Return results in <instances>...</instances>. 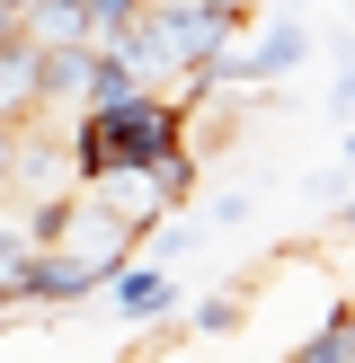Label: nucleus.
Instances as JSON below:
<instances>
[{
    "instance_id": "f257e3e1",
    "label": "nucleus",
    "mask_w": 355,
    "mask_h": 363,
    "mask_svg": "<svg viewBox=\"0 0 355 363\" xmlns=\"http://www.w3.org/2000/svg\"><path fill=\"white\" fill-rule=\"evenodd\" d=\"M178 151H187V98H160V89L71 116V186H106L124 169H169Z\"/></svg>"
},
{
    "instance_id": "7ed1b4c3",
    "label": "nucleus",
    "mask_w": 355,
    "mask_h": 363,
    "mask_svg": "<svg viewBox=\"0 0 355 363\" xmlns=\"http://www.w3.org/2000/svg\"><path fill=\"white\" fill-rule=\"evenodd\" d=\"M187 311V293H178V275L160 257H133L116 284H106V319H124V328H151V319Z\"/></svg>"
},
{
    "instance_id": "423d86ee",
    "label": "nucleus",
    "mask_w": 355,
    "mask_h": 363,
    "mask_svg": "<svg viewBox=\"0 0 355 363\" xmlns=\"http://www.w3.org/2000/svg\"><path fill=\"white\" fill-rule=\"evenodd\" d=\"M284 363H355V301H337V311H320V328L302 337Z\"/></svg>"
},
{
    "instance_id": "9d476101",
    "label": "nucleus",
    "mask_w": 355,
    "mask_h": 363,
    "mask_svg": "<svg viewBox=\"0 0 355 363\" xmlns=\"http://www.w3.org/2000/svg\"><path fill=\"white\" fill-rule=\"evenodd\" d=\"M240 222H248V186H222L204 204V230H240Z\"/></svg>"
},
{
    "instance_id": "dca6fc26",
    "label": "nucleus",
    "mask_w": 355,
    "mask_h": 363,
    "mask_svg": "<svg viewBox=\"0 0 355 363\" xmlns=\"http://www.w3.org/2000/svg\"><path fill=\"white\" fill-rule=\"evenodd\" d=\"M9 9H18V18H27V9H36V0H9Z\"/></svg>"
},
{
    "instance_id": "39448f33",
    "label": "nucleus",
    "mask_w": 355,
    "mask_h": 363,
    "mask_svg": "<svg viewBox=\"0 0 355 363\" xmlns=\"http://www.w3.org/2000/svg\"><path fill=\"white\" fill-rule=\"evenodd\" d=\"M98 89V45H53L45 53V116H80Z\"/></svg>"
},
{
    "instance_id": "2eb2a0df",
    "label": "nucleus",
    "mask_w": 355,
    "mask_h": 363,
    "mask_svg": "<svg viewBox=\"0 0 355 363\" xmlns=\"http://www.w3.org/2000/svg\"><path fill=\"white\" fill-rule=\"evenodd\" d=\"M337 222H346V230H355V195H346V204H337Z\"/></svg>"
},
{
    "instance_id": "6e6552de",
    "label": "nucleus",
    "mask_w": 355,
    "mask_h": 363,
    "mask_svg": "<svg viewBox=\"0 0 355 363\" xmlns=\"http://www.w3.org/2000/svg\"><path fill=\"white\" fill-rule=\"evenodd\" d=\"M142 18H151V0H89V35L98 45H124Z\"/></svg>"
},
{
    "instance_id": "ddd939ff",
    "label": "nucleus",
    "mask_w": 355,
    "mask_h": 363,
    "mask_svg": "<svg viewBox=\"0 0 355 363\" xmlns=\"http://www.w3.org/2000/svg\"><path fill=\"white\" fill-rule=\"evenodd\" d=\"M9 160H18V124H0V177H9Z\"/></svg>"
},
{
    "instance_id": "9b49d317",
    "label": "nucleus",
    "mask_w": 355,
    "mask_h": 363,
    "mask_svg": "<svg viewBox=\"0 0 355 363\" xmlns=\"http://www.w3.org/2000/svg\"><path fill=\"white\" fill-rule=\"evenodd\" d=\"M329 116L355 124V45H346V62H337V80H329Z\"/></svg>"
},
{
    "instance_id": "4468645a",
    "label": "nucleus",
    "mask_w": 355,
    "mask_h": 363,
    "mask_svg": "<svg viewBox=\"0 0 355 363\" xmlns=\"http://www.w3.org/2000/svg\"><path fill=\"white\" fill-rule=\"evenodd\" d=\"M337 160H346V177H355V124H346V142H337Z\"/></svg>"
},
{
    "instance_id": "20e7f679",
    "label": "nucleus",
    "mask_w": 355,
    "mask_h": 363,
    "mask_svg": "<svg viewBox=\"0 0 355 363\" xmlns=\"http://www.w3.org/2000/svg\"><path fill=\"white\" fill-rule=\"evenodd\" d=\"M45 116V45L36 35H9L0 45V124Z\"/></svg>"
},
{
    "instance_id": "1a4fd4ad",
    "label": "nucleus",
    "mask_w": 355,
    "mask_h": 363,
    "mask_svg": "<svg viewBox=\"0 0 355 363\" xmlns=\"http://www.w3.org/2000/svg\"><path fill=\"white\" fill-rule=\"evenodd\" d=\"M231 328H240V301H231V293H204L187 311V337H231Z\"/></svg>"
},
{
    "instance_id": "f03ea898",
    "label": "nucleus",
    "mask_w": 355,
    "mask_h": 363,
    "mask_svg": "<svg viewBox=\"0 0 355 363\" xmlns=\"http://www.w3.org/2000/svg\"><path fill=\"white\" fill-rule=\"evenodd\" d=\"M248 89H284L302 62H311V18L302 9H275V18H258V35H248Z\"/></svg>"
},
{
    "instance_id": "f8f14e48",
    "label": "nucleus",
    "mask_w": 355,
    "mask_h": 363,
    "mask_svg": "<svg viewBox=\"0 0 355 363\" xmlns=\"http://www.w3.org/2000/svg\"><path fill=\"white\" fill-rule=\"evenodd\" d=\"M9 35H27V18H18L9 0H0V45H9Z\"/></svg>"
},
{
    "instance_id": "0eeeda50",
    "label": "nucleus",
    "mask_w": 355,
    "mask_h": 363,
    "mask_svg": "<svg viewBox=\"0 0 355 363\" xmlns=\"http://www.w3.org/2000/svg\"><path fill=\"white\" fill-rule=\"evenodd\" d=\"M27 35H36V45H98V35H89V0H36V9H27Z\"/></svg>"
}]
</instances>
